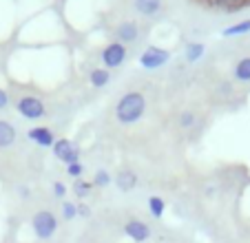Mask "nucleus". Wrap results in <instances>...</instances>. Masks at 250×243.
Instances as JSON below:
<instances>
[{"mask_svg": "<svg viewBox=\"0 0 250 243\" xmlns=\"http://www.w3.org/2000/svg\"><path fill=\"white\" fill-rule=\"evenodd\" d=\"M124 56H126V49H124L122 42H111L109 47L102 51V62L109 69H113V66H120L124 60Z\"/></svg>", "mask_w": 250, "mask_h": 243, "instance_id": "5", "label": "nucleus"}, {"mask_svg": "<svg viewBox=\"0 0 250 243\" xmlns=\"http://www.w3.org/2000/svg\"><path fill=\"white\" fill-rule=\"evenodd\" d=\"M135 7H137V11L144 16H155L157 11H160L162 2L160 0H135Z\"/></svg>", "mask_w": 250, "mask_h": 243, "instance_id": "12", "label": "nucleus"}, {"mask_svg": "<svg viewBox=\"0 0 250 243\" xmlns=\"http://www.w3.org/2000/svg\"><path fill=\"white\" fill-rule=\"evenodd\" d=\"M202 53H204V44L193 42L186 47V58H188V62H197L199 58H202Z\"/></svg>", "mask_w": 250, "mask_h": 243, "instance_id": "17", "label": "nucleus"}, {"mask_svg": "<svg viewBox=\"0 0 250 243\" xmlns=\"http://www.w3.org/2000/svg\"><path fill=\"white\" fill-rule=\"evenodd\" d=\"M210 7H222V9H241L246 0H206Z\"/></svg>", "mask_w": 250, "mask_h": 243, "instance_id": "15", "label": "nucleus"}, {"mask_svg": "<svg viewBox=\"0 0 250 243\" xmlns=\"http://www.w3.org/2000/svg\"><path fill=\"white\" fill-rule=\"evenodd\" d=\"M193 122H195V115H193V113H184V115L180 117V124H182V126H190Z\"/></svg>", "mask_w": 250, "mask_h": 243, "instance_id": "23", "label": "nucleus"}, {"mask_svg": "<svg viewBox=\"0 0 250 243\" xmlns=\"http://www.w3.org/2000/svg\"><path fill=\"white\" fill-rule=\"evenodd\" d=\"M82 170H84V168H82L80 162H76V164H69V166H66V173H69L71 177H76V179L82 175Z\"/></svg>", "mask_w": 250, "mask_h": 243, "instance_id": "22", "label": "nucleus"}, {"mask_svg": "<svg viewBox=\"0 0 250 243\" xmlns=\"http://www.w3.org/2000/svg\"><path fill=\"white\" fill-rule=\"evenodd\" d=\"M7 104H9V95H7V93H5V91L0 89V108H5V106H7Z\"/></svg>", "mask_w": 250, "mask_h": 243, "instance_id": "25", "label": "nucleus"}, {"mask_svg": "<svg viewBox=\"0 0 250 243\" xmlns=\"http://www.w3.org/2000/svg\"><path fill=\"white\" fill-rule=\"evenodd\" d=\"M118 38H120V42H133L137 38V24L135 22H122L118 27Z\"/></svg>", "mask_w": 250, "mask_h": 243, "instance_id": "11", "label": "nucleus"}, {"mask_svg": "<svg viewBox=\"0 0 250 243\" xmlns=\"http://www.w3.org/2000/svg\"><path fill=\"white\" fill-rule=\"evenodd\" d=\"M53 155H56L60 162H64L66 166L76 164L78 159H80V150H78V146L71 140H58L56 144H53Z\"/></svg>", "mask_w": 250, "mask_h": 243, "instance_id": "3", "label": "nucleus"}, {"mask_svg": "<svg viewBox=\"0 0 250 243\" xmlns=\"http://www.w3.org/2000/svg\"><path fill=\"white\" fill-rule=\"evenodd\" d=\"M118 120L124 122V124H131V122L140 120L142 113H144V95L133 91V93H126L122 100L118 102Z\"/></svg>", "mask_w": 250, "mask_h": 243, "instance_id": "1", "label": "nucleus"}, {"mask_svg": "<svg viewBox=\"0 0 250 243\" xmlns=\"http://www.w3.org/2000/svg\"><path fill=\"white\" fill-rule=\"evenodd\" d=\"M109 183H111V175L106 173V170H98V173H95V177H93V186L104 188V186H109Z\"/></svg>", "mask_w": 250, "mask_h": 243, "instance_id": "20", "label": "nucleus"}, {"mask_svg": "<svg viewBox=\"0 0 250 243\" xmlns=\"http://www.w3.org/2000/svg\"><path fill=\"white\" fill-rule=\"evenodd\" d=\"M250 31V20H244V22L235 24V27H228L224 31V36H239V33H248Z\"/></svg>", "mask_w": 250, "mask_h": 243, "instance_id": "18", "label": "nucleus"}, {"mask_svg": "<svg viewBox=\"0 0 250 243\" xmlns=\"http://www.w3.org/2000/svg\"><path fill=\"white\" fill-rule=\"evenodd\" d=\"M78 215L86 217V215H89V208H86V206H78Z\"/></svg>", "mask_w": 250, "mask_h": 243, "instance_id": "26", "label": "nucleus"}, {"mask_svg": "<svg viewBox=\"0 0 250 243\" xmlns=\"http://www.w3.org/2000/svg\"><path fill=\"white\" fill-rule=\"evenodd\" d=\"M91 188H93V183L82 182V179H78V182L73 183V190H76V195H78V197H86V195L91 192Z\"/></svg>", "mask_w": 250, "mask_h": 243, "instance_id": "19", "label": "nucleus"}, {"mask_svg": "<svg viewBox=\"0 0 250 243\" xmlns=\"http://www.w3.org/2000/svg\"><path fill=\"white\" fill-rule=\"evenodd\" d=\"M18 111L22 113L27 120H38L44 115V104L38 98H22L18 102Z\"/></svg>", "mask_w": 250, "mask_h": 243, "instance_id": "6", "label": "nucleus"}, {"mask_svg": "<svg viewBox=\"0 0 250 243\" xmlns=\"http://www.w3.org/2000/svg\"><path fill=\"white\" fill-rule=\"evenodd\" d=\"M31 225H33V232H36V237L38 239H51L53 234H56V230H58V219H56L53 212L40 210V212L33 215Z\"/></svg>", "mask_w": 250, "mask_h": 243, "instance_id": "2", "label": "nucleus"}, {"mask_svg": "<svg viewBox=\"0 0 250 243\" xmlns=\"http://www.w3.org/2000/svg\"><path fill=\"white\" fill-rule=\"evenodd\" d=\"M168 58H170V53L164 51V49L148 47L146 51L142 53L140 62H142V66H146V69H157V66L166 64V62H168Z\"/></svg>", "mask_w": 250, "mask_h": 243, "instance_id": "4", "label": "nucleus"}, {"mask_svg": "<svg viewBox=\"0 0 250 243\" xmlns=\"http://www.w3.org/2000/svg\"><path fill=\"white\" fill-rule=\"evenodd\" d=\"M76 215H78V206H76V203L64 201V203H62V217H64V219H73Z\"/></svg>", "mask_w": 250, "mask_h": 243, "instance_id": "21", "label": "nucleus"}, {"mask_svg": "<svg viewBox=\"0 0 250 243\" xmlns=\"http://www.w3.org/2000/svg\"><path fill=\"white\" fill-rule=\"evenodd\" d=\"M16 140V131L11 126L9 122L0 120V148H5V146H11Z\"/></svg>", "mask_w": 250, "mask_h": 243, "instance_id": "10", "label": "nucleus"}, {"mask_svg": "<svg viewBox=\"0 0 250 243\" xmlns=\"http://www.w3.org/2000/svg\"><path fill=\"white\" fill-rule=\"evenodd\" d=\"M148 210H151L153 217H162L166 210L164 199H162V197H151V199H148Z\"/></svg>", "mask_w": 250, "mask_h": 243, "instance_id": "16", "label": "nucleus"}, {"mask_svg": "<svg viewBox=\"0 0 250 243\" xmlns=\"http://www.w3.org/2000/svg\"><path fill=\"white\" fill-rule=\"evenodd\" d=\"M29 137H31L36 144H40V146H53V144H56V140H53V133L49 131V128H44V126L31 128V131H29Z\"/></svg>", "mask_w": 250, "mask_h": 243, "instance_id": "8", "label": "nucleus"}, {"mask_svg": "<svg viewBox=\"0 0 250 243\" xmlns=\"http://www.w3.org/2000/svg\"><path fill=\"white\" fill-rule=\"evenodd\" d=\"M124 232H126V237H131L133 241L142 243L146 241L148 237H151V228H148L144 221H137V219H131L126 225H124Z\"/></svg>", "mask_w": 250, "mask_h": 243, "instance_id": "7", "label": "nucleus"}, {"mask_svg": "<svg viewBox=\"0 0 250 243\" xmlns=\"http://www.w3.org/2000/svg\"><path fill=\"white\" fill-rule=\"evenodd\" d=\"M235 78L241 80V82H248L250 80V56L248 58H241L235 66Z\"/></svg>", "mask_w": 250, "mask_h": 243, "instance_id": "13", "label": "nucleus"}, {"mask_svg": "<svg viewBox=\"0 0 250 243\" xmlns=\"http://www.w3.org/2000/svg\"><path fill=\"white\" fill-rule=\"evenodd\" d=\"M109 80H111V75H109V71H106V69H95V71H91V84H93V86L109 84Z\"/></svg>", "mask_w": 250, "mask_h": 243, "instance_id": "14", "label": "nucleus"}, {"mask_svg": "<svg viewBox=\"0 0 250 243\" xmlns=\"http://www.w3.org/2000/svg\"><path fill=\"white\" fill-rule=\"evenodd\" d=\"M53 192H56V197H64V195H66V188H64V183L56 182V183H53Z\"/></svg>", "mask_w": 250, "mask_h": 243, "instance_id": "24", "label": "nucleus"}, {"mask_svg": "<svg viewBox=\"0 0 250 243\" xmlns=\"http://www.w3.org/2000/svg\"><path fill=\"white\" fill-rule=\"evenodd\" d=\"M115 183H118V188L122 192H128V190H133V188H135L137 177H135V173H133V170H122V173H118V177H115Z\"/></svg>", "mask_w": 250, "mask_h": 243, "instance_id": "9", "label": "nucleus"}]
</instances>
